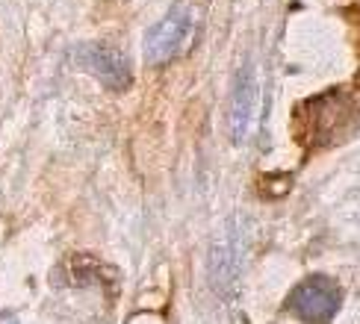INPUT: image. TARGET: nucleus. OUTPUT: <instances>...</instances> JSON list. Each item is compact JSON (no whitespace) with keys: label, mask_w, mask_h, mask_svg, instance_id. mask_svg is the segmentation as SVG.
I'll return each instance as SVG.
<instances>
[{"label":"nucleus","mask_w":360,"mask_h":324,"mask_svg":"<svg viewBox=\"0 0 360 324\" xmlns=\"http://www.w3.org/2000/svg\"><path fill=\"white\" fill-rule=\"evenodd\" d=\"M295 139L307 151H322L346 142L360 124V107L352 95L342 88H328V92L304 100L292 115Z\"/></svg>","instance_id":"obj_1"},{"label":"nucleus","mask_w":360,"mask_h":324,"mask_svg":"<svg viewBox=\"0 0 360 324\" xmlns=\"http://www.w3.org/2000/svg\"><path fill=\"white\" fill-rule=\"evenodd\" d=\"M195 36V12L189 4H177L145 39V59L151 65H166L186 53Z\"/></svg>","instance_id":"obj_2"},{"label":"nucleus","mask_w":360,"mask_h":324,"mask_svg":"<svg viewBox=\"0 0 360 324\" xmlns=\"http://www.w3.org/2000/svg\"><path fill=\"white\" fill-rule=\"evenodd\" d=\"M342 289L331 277H307L290 292V313L302 324H331L340 313Z\"/></svg>","instance_id":"obj_3"},{"label":"nucleus","mask_w":360,"mask_h":324,"mask_svg":"<svg viewBox=\"0 0 360 324\" xmlns=\"http://www.w3.org/2000/svg\"><path fill=\"white\" fill-rule=\"evenodd\" d=\"M77 62L92 74L98 83L107 86L110 92H124V88H130V83H133L127 56L118 48H110V44H98V41L80 44Z\"/></svg>","instance_id":"obj_4"},{"label":"nucleus","mask_w":360,"mask_h":324,"mask_svg":"<svg viewBox=\"0 0 360 324\" xmlns=\"http://www.w3.org/2000/svg\"><path fill=\"white\" fill-rule=\"evenodd\" d=\"M257 103H260V86H257V68L251 62L243 65L233 86V100H231V136L236 144L248 142V133L257 118Z\"/></svg>","instance_id":"obj_5"},{"label":"nucleus","mask_w":360,"mask_h":324,"mask_svg":"<svg viewBox=\"0 0 360 324\" xmlns=\"http://www.w3.org/2000/svg\"><path fill=\"white\" fill-rule=\"evenodd\" d=\"M107 277L115 280L118 274L92 254H71L53 269V283L59 286H103Z\"/></svg>","instance_id":"obj_6"},{"label":"nucleus","mask_w":360,"mask_h":324,"mask_svg":"<svg viewBox=\"0 0 360 324\" xmlns=\"http://www.w3.org/2000/svg\"><path fill=\"white\" fill-rule=\"evenodd\" d=\"M357 86H360V71H357Z\"/></svg>","instance_id":"obj_7"}]
</instances>
